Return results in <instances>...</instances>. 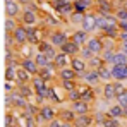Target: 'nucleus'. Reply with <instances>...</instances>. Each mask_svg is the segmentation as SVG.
<instances>
[{
    "label": "nucleus",
    "instance_id": "7",
    "mask_svg": "<svg viewBox=\"0 0 127 127\" xmlns=\"http://www.w3.org/2000/svg\"><path fill=\"white\" fill-rule=\"evenodd\" d=\"M70 67L76 70V74H79V76H84V72L88 70V64H86L84 59H81V57H76V59H72L70 60Z\"/></svg>",
    "mask_w": 127,
    "mask_h": 127
},
{
    "label": "nucleus",
    "instance_id": "21",
    "mask_svg": "<svg viewBox=\"0 0 127 127\" xmlns=\"http://www.w3.org/2000/svg\"><path fill=\"white\" fill-rule=\"evenodd\" d=\"M17 77V69H16V65H14V60L10 64H7V67H5V81H14Z\"/></svg>",
    "mask_w": 127,
    "mask_h": 127
},
{
    "label": "nucleus",
    "instance_id": "1",
    "mask_svg": "<svg viewBox=\"0 0 127 127\" xmlns=\"http://www.w3.org/2000/svg\"><path fill=\"white\" fill-rule=\"evenodd\" d=\"M101 29H103L105 33H108V34H115L117 29H119V19H117V17H112V16L106 14L105 19H103V26H101Z\"/></svg>",
    "mask_w": 127,
    "mask_h": 127
},
{
    "label": "nucleus",
    "instance_id": "20",
    "mask_svg": "<svg viewBox=\"0 0 127 127\" xmlns=\"http://www.w3.org/2000/svg\"><path fill=\"white\" fill-rule=\"evenodd\" d=\"M57 117L60 119V120H64V122H72L74 124V120H76V113H74V110L70 108V110H62V112H59L57 113Z\"/></svg>",
    "mask_w": 127,
    "mask_h": 127
},
{
    "label": "nucleus",
    "instance_id": "5",
    "mask_svg": "<svg viewBox=\"0 0 127 127\" xmlns=\"http://www.w3.org/2000/svg\"><path fill=\"white\" fill-rule=\"evenodd\" d=\"M74 126L76 127H91V126H95V117L91 113L77 115L76 120H74Z\"/></svg>",
    "mask_w": 127,
    "mask_h": 127
},
{
    "label": "nucleus",
    "instance_id": "38",
    "mask_svg": "<svg viewBox=\"0 0 127 127\" xmlns=\"http://www.w3.org/2000/svg\"><path fill=\"white\" fill-rule=\"evenodd\" d=\"M115 100H117V103H120V105L124 106V108H127V89L124 91V93H122V95H119Z\"/></svg>",
    "mask_w": 127,
    "mask_h": 127
},
{
    "label": "nucleus",
    "instance_id": "27",
    "mask_svg": "<svg viewBox=\"0 0 127 127\" xmlns=\"http://www.w3.org/2000/svg\"><path fill=\"white\" fill-rule=\"evenodd\" d=\"M98 72H100L101 81H110V79H113V76H112V69H108V67H100Z\"/></svg>",
    "mask_w": 127,
    "mask_h": 127
},
{
    "label": "nucleus",
    "instance_id": "30",
    "mask_svg": "<svg viewBox=\"0 0 127 127\" xmlns=\"http://www.w3.org/2000/svg\"><path fill=\"white\" fill-rule=\"evenodd\" d=\"M29 76H31V74H29V72H28V70H26L24 67H21V69H17V79L21 81L22 84H24V83H26V81L29 79Z\"/></svg>",
    "mask_w": 127,
    "mask_h": 127
},
{
    "label": "nucleus",
    "instance_id": "4",
    "mask_svg": "<svg viewBox=\"0 0 127 127\" xmlns=\"http://www.w3.org/2000/svg\"><path fill=\"white\" fill-rule=\"evenodd\" d=\"M81 29H84V31H88V33L98 29V26H96V16L86 14L84 17H83V22H81Z\"/></svg>",
    "mask_w": 127,
    "mask_h": 127
},
{
    "label": "nucleus",
    "instance_id": "48",
    "mask_svg": "<svg viewBox=\"0 0 127 127\" xmlns=\"http://www.w3.org/2000/svg\"><path fill=\"white\" fill-rule=\"evenodd\" d=\"M119 38H120V41H122V45H127V31H122Z\"/></svg>",
    "mask_w": 127,
    "mask_h": 127
},
{
    "label": "nucleus",
    "instance_id": "53",
    "mask_svg": "<svg viewBox=\"0 0 127 127\" xmlns=\"http://www.w3.org/2000/svg\"><path fill=\"white\" fill-rule=\"evenodd\" d=\"M7 127H16V126H7Z\"/></svg>",
    "mask_w": 127,
    "mask_h": 127
},
{
    "label": "nucleus",
    "instance_id": "40",
    "mask_svg": "<svg viewBox=\"0 0 127 127\" xmlns=\"http://www.w3.org/2000/svg\"><path fill=\"white\" fill-rule=\"evenodd\" d=\"M117 19L119 21H127V9H119L117 10Z\"/></svg>",
    "mask_w": 127,
    "mask_h": 127
},
{
    "label": "nucleus",
    "instance_id": "42",
    "mask_svg": "<svg viewBox=\"0 0 127 127\" xmlns=\"http://www.w3.org/2000/svg\"><path fill=\"white\" fill-rule=\"evenodd\" d=\"M7 126H16V124H14V117H12L9 112L5 113V127Z\"/></svg>",
    "mask_w": 127,
    "mask_h": 127
},
{
    "label": "nucleus",
    "instance_id": "25",
    "mask_svg": "<svg viewBox=\"0 0 127 127\" xmlns=\"http://www.w3.org/2000/svg\"><path fill=\"white\" fill-rule=\"evenodd\" d=\"M34 60H36L38 65H40V69L50 65V59H48V57H46V53H43V52H40V53H36V55H34Z\"/></svg>",
    "mask_w": 127,
    "mask_h": 127
},
{
    "label": "nucleus",
    "instance_id": "6",
    "mask_svg": "<svg viewBox=\"0 0 127 127\" xmlns=\"http://www.w3.org/2000/svg\"><path fill=\"white\" fill-rule=\"evenodd\" d=\"M70 108L74 110V113H76V115H84V113H89V101H86V100L72 101Z\"/></svg>",
    "mask_w": 127,
    "mask_h": 127
},
{
    "label": "nucleus",
    "instance_id": "31",
    "mask_svg": "<svg viewBox=\"0 0 127 127\" xmlns=\"http://www.w3.org/2000/svg\"><path fill=\"white\" fill-rule=\"evenodd\" d=\"M28 41H31L33 45L38 43V31L34 28H28Z\"/></svg>",
    "mask_w": 127,
    "mask_h": 127
},
{
    "label": "nucleus",
    "instance_id": "9",
    "mask_svg": "<svg viewBox=\"0 0 127 127\" xmlns=\"http://www.w3.org/2000/svg\"><path fill=\"white\" fill-rule=\"evenodd\" d=\"M106 113L110 117H113V119H124V117H127V108H124L120 103H117V105L110 106Z\"/></svg>",
    "mask_w": 127,
    "mask_h": 127
},
{
    "label": "nucleus",
    "instance_id": "11",
    "mask_svg": "<svg viewBox=\"0 0 127 127\" xmlns=\"http://www.w3.org/2000/svg\"><path fill=\"white\" fill-rule=\"evenodd\" d=\"M86 46H88L95 55H98V53H101V52H103V43H101L100 38H89L88 43H86Z\"/></svg>",
    "mask_w": 127,
    "mask_h": 127
},
{
    "label": "nucleus",
    "instance_id": "55",
    "mask_svg": "<svg viewBox=\"0 0 127 127\" xmlns=\"http://www.w3.org/2000/svg\"><path fill=\"white\" fill-rule=\"evenodd\" d=\"M46 127H48V126H46Z\"/></svg>",
    "mask_w": 127,
    "mask_h": 127
},
{
    "label": "nucleus",
    "instance_id": "32",
    "mask_svg": "<svg viewBox=\"0 0 127 127\" xmlns=\"http://www.w3.org/2000/svg\"><path fill=\"white\" fill-rule=\"evenodd\" d=\"M100 10H101V14H105V16L112 10V5H110L108 0H100Z\"/></svg>",
    "mask_w": 127,
    "mask_h": 127
},
{
    "label": "nucleus",
    "instance_id": "28",
    "mask_svg": "<svg viewBox=\"0 0 127 127\" xmlns=\"http://www.w3.org/2000/svg\"><path fill=\"white\" fill-rule=\"evenodd\" d=\"M103 127H120V119H113L106 113V119L103 122Z\"/></svg>",
    "mask_w": 127,
    "mask_h": 127
},
{
    "label": "nucleus",
    "instance_id": "52",
    "mask_svg": "<svg viewBox=\"0 0 127 127\" xmlns=\"http://www.w3.org/2000/svg\"><path fill=\"white\" fill-rule=\"evenodd\" d=\"M91 127H101V126H91Z\"/></svg>",
    "mask_w": 127,
    "mask_h": 127
},
{
    "label": "nucleus",
    "instance_id": "46",
    "mask_svg": "<svg viewBox=\"0 0 127 127\" xmlns=\"http://www.w3.org/2000/svg\"><path fill=\"white\" fill-rule=\"evenodd\" d=\"M45 53H46V57L50 59V62H52V60H55V57H57V53H55V50H53V48H50V50H48V52H45Z\"/></svg>",
    "mask_w": 127,
    "mask_h": 127
},
{
    "label": "nucleus",
    "instance_id": "50",
    "mask_svg": "<svg viewBox=\"0 0 127 127\" xmlns=\"http://www.w3.org/2000/svg\"><path fill=\"white\" fill-rule=\"evenodd\" d=\"M60 127H76V126H74L72 122H64V120H62V126H60Z\"/></svg>",
    "mask_w": 127,
    "mask_h": 127
},
{
    "label": "nucleus",
    "instance_id": "12",
    "mask_svg": "<svg viewBox=\"0 0 127 127\" xmlns=\"http://www.w3.org/2000/svg\"><path fill=\"white\" fill-rule=\"evenodd\" d=\"M28 105H29V103H28L26 96L22 95L21 91H19V93H12V106H17V108L26 110V106H28Z\"/></svg>",
    "mask_w": 127,
    "mask_h": 127
},
{
    "label": "nucleus",
    "instance_id": "54",
    "mask_svg": "<svg viewBox=\"0 0 127 127\" xmlns=\"http://www.w3.org/2000/svg\"><path fill=\"white\" fill-rule=\"evenodd\" d=\"M24 2H31V0H24Z\"/></svg>",
    "mask_w": 127,
    "mask_h": 127
},
{
    "label": "nucleus",
    "instance_id": "2",
    "mask_svg": "<svg viewBox=\"0 0 127 127\" xmlns=\"http://www.w3.org/2000/svg\"><path fill=\"white\" fill-rule=\"evenodd\" d=\"M40 119H41L43 122H52L53 119H57V112H55V108L53 106H50V105H45V106H41L40 108Z\"/></svg>",
    "mask_w": 127,
    "mask_h": 127
},
{
    "label": "nucleus",
    "instance_id": "39",
    "mask_svg": "<svg viewBox=\"0 0 127 127\" xmlns=\"http://www.w3.org/2000/svg\"><path fill=\"white\" fill-rule=\"evenodd\" d=\"M14 41H16V40H14V34H10V31H5V46L10 48Z\"/></svg>",
    "mask_w": 127,
    "mask_h": 127
},
{
    "label": "nucleus",
    "instance_id": "19",
    "mask_svg": "<svg viewBox=\"0 0 127 127\" xmlns=\"http://www.w3.org/2000/svg\"><path fill=\"white\" fill-rule=\"evenodd\" d=\"M60 50H62L64 53H67V55H76V53L79 52V45H76L72 40H70V41L67 40V41L60 46Z\"/></svg>",
    "mask_w": 127,
    "mask_h": 127
},
{
    "label": "nucleus",
    "instance_id": "44",
    "mask_svg": "<svg viewBox=\"0 0 127 127\" xmlns=\"http://www.w3.org/2000/svg\"><path fill=\"white\" fill-rule=\"evenodd\" d=\"M60 126H62V120H60L59 117H57V119H53L52 122H48V127H60Z\"/></svg>",
    "mask_w": 127,
    "mask_h": 127
},
{
    "label": "nucleus",
    "instance_id": "45",
    "mask_svg": "<svg viewBox=\"0 0 127 127\" xmlns=\"http://www.w3.org/2000/svg\"><path fill=\"white\" fill-rule=\"evenodd\" d=\"M115 91H117V96H119V95H122V93L126 91V88L120 84V81H119V83H115Z\"/></svg>",
    "mask_w": 127,
    "mask_h": 127
},
{
    "label": "nucleus",
    "instance_id": "34",
    "mask_svg": "<svg viewBox=\"0 0 127 127\" xmlns=\"http://www.w3.org/2000/svg\"><path fill=\"white\" fill-rule=\"evenodd\" d=\"M52 74H53V72H52L50 65H48V67H41V70L38 72V76H41L45 81H46V79H50V77H52Z\"/></svg>",
    "mask_w": 127,
    "mask_h": 127
},
{
    "label": "nucleus",
    "instance_id": "47",
    "mask_svg": "<svg viewBox=\"0 0 127 127\" xmlns=\"http://www.w3.org/2000/svg\"><path fill=\"white\" fill-rule=\"evenodd\" d=\"M5 93H14V86H12V81H5Z\"/></svg>",
    "mask_w": 127,
    "mask_h": 127
},
{
    "label": "nucleus",
    "instance_id": "37",
    "mask_svg": "<svg viewBox=\"0 0 127 127\" xmlns=\"http://www.w3.org/2000/svg\"><path fill=\"white\" fill-rule=\"evenodd\" d=\"M62 88L65 91H72V89H76L77 86L74 84V81H70V79H62Z\"/></svg>",
    "mask_w": 127,
    "mask_h": 127
},
{
    "label": "nucleus",
    "instance_id": "14",
    "mask_svg": "<svg viewBox=\"0 0 127 127\" xmlns=\"http://www.w3.org/2000/svg\"><path fill=\"white\" fill-rule=\"evenodd\" d=\"M12 33H14V40H16L17 43L24 45V43L28 41V29H26L24 26H17Z\"/></svg>",
    "mask_w": 127,
    "mask_h": 127
},
{
    "label": "nucleus",
    "instance_id": "22",
    "mask_svg": "<svg viewBox=\"0 0 127 127\" xmlns=\"http://www.w3.org/2000/svg\"><path fill=\"white\" fill-rule=\"evenodd\" d=\"M55 65L59 67V69H64V67H67V62H69V55L67 53H64V52H60V53H57V57H55Z\"/></svg>",
    "mask_w": 127,
    "mask_h": 127
},
{
    "label": "nucleus",
    "instance_id": "18",
    "mask_svg": "<svg viewBox=\"0 0 127 127\" xmlns=\"http://www.w3.org/2000/svg\"><path fill=\"white\" fill-rule=\"evenodd\" d=\"M65 41H67V34L62 33V31H55V33L52 34V38H50V43H52L53 46H59V48H60Z\"/></svg>",
    "mask_w": 127,
    "mask_h": 127
},
{
    "label": "nucleus",
    "instance_id": "3",
    "mask_svg": "<svg viewBox=\"0 0 127 127\" xmlns=\"http://www.w3.org/2000/svg\"><path fill=\"white\" fill-rule=\"evenodd\" d=\"M83 79H84L86 84H89V86H95V84H98V83H101V77H100V72H98V69L86 70L84 76H83Z\"/></svg>",
    "mask_w": 127,
    "mask_h": 127
},
{
    "label": "nucleus",
    "instance_id": "33",
    "mask_svg": "<svg viewBox=\"0 0 127 127\" xmlns=\"http://www.w3.org/2000/svg\"><path fill=\"white\" fill-rule=\"evenodd\" d=\"M113 55H115V52H113V50H105V52H103L101 60H103L105 64H112V60H113Z\"/></svg>",
    "mask_w": 127,
    "mask_h": 127
},
{
    "label": "nucleus",
    "instance_id": "15",
    "mask_svg": "<svg viewBox=\"0 0 127 127\" xmlns=\"http://www.w3.org/2000/svg\"><path fill=\"white\" fill-rule=\"evenodd\" d=\"M70 40L76 43V45L83 46V45H86V43H88V40H89V36H88V31H84V29H79V31H76V33L72 34V38H70Z\"/></svg>",
    "mask_w": 127,
    "mask_h": 127
},
{
    "label": "nucleus",
    "instance_id": "49",
    "mask_svg": "<svg viewBox=\"0 0 127 127\" xmlns=\"http://www.w3.org/2000/svg\"><path fill=\"white\" fill-rule=\"evenodd\" d=\"M119 28L122 31H127V21H119Z\"/></svg>",
    "mask_w": 127,
    "mask_h": 127
},
{
    "label": "nucleus",
    "instance_id": "36",
    "mask_svg": "<svg viewBox=\"0 0 127 127\" xmlns=\"http://www.w3.org/2000/svg\"><path fill=\"white\" fill-rule=\"evenodd\" d=\"M17 26H16V22H14V17H5V31H14Z\"/></svg>",
    "mask_w": 127,
    "mask_h": 127
},
{
    "label": "nucleus",
    "instance_id": "26",
    "mask_svg": "<svg viewBox=\"0 0 127 127\" xmlns=\"http://www.w3.org/2000/svg\"><path fill=\"white\" fill-rule=\"evenodd\" d=\"M36 21H38V17H36L34 12H31V10H26L24 12V16H22V22L24 24H29L31 26V24H34Z\"/></svg>",
    "mask_w": 127,
    "mask_h": 127
},
{
    "label": "nucleus",
    "instance_id": "17",
    "mask_svg": "<svg viewBox=\"0 0 127 127\" xmlns=\"http://www.w3.org/2000/svg\"><path fill=\"white\" fill-rule=\"evenodd\" d=\"M103 98L106 101L110 100H115L117 98V91H115V83H106L103 86Z\"/></svg>",
    "mask_w": 127,
    "mask_h": 127
},
{
    "label": "nucleus",
    "instance_id": "43",
    "mask_svg": "<svg viewBox=\"0 0 127 127\" xmlns=\"http://www.w3.org/2000/svg\"><path fill=\"white\" fill-rule=\"evenodd\" d=\"M10 62H12V52H10V48L5 46V64H10Z\"/></svg>",
    "mask_w": 127,
    "mask_h": 127
},
{
    "label": "nucleus",
    "instance_id": "24",
    "mask_svg": "<svg viewBox=\"0 0 127 127\" xmlns=\"http://www.w3.org/2000/svg\"><path fill=\"white\" fill-rule=\"evenodd\" d=\"M76 76H77V74H76V70H74L72 67H70V69H69V67L60 69V79H70V81H74Z\"/></svg>",
    "mask_w": 127,
    "mask_h": 127
},
{
    "label": "nucleus",
    "instance_id": "23",
    "mask_svg": "<svg viewBox=\"0 0 127 127\" xmlns=\"http://www.w3.org/2000/svg\"><path fill=\"white\" fill-rule=\"evenodd\" d=\"M124 64H127V55L122 52V50L115 52L113 60H112V65H124Z\"/></svg>",
    "mask_w": 127,
    "mask_h": 127
},
{
    "label": "nucleus",
    "instance_id": "35",
    "mask_svg": "<svg viewBox=\"0 0 127 127\" xmlns=\"http://www.w3.org/2000/svg\"><path fill=\"white\" fill-rule=\"evenodd\" d=\"M67 96H69V100L70 101H77V100H81V93H79V89L76 88V89H72V91H67Z\"/></svg>",
    "mask_w": 127,
    "mask_h": 127
},
{
    "label": "nucleus",
    "instance_id": "8",
    "mask_svg": "<svg viewBox=\"0 0 127 127\" xmlns=\"http://www.w3.org/2000/svg\"><path fill=\"white\" fill-rule=\"evenodd\" d=\"M112 76L115 81H126L127 79V64L124 65H112Z\"/></svg>",
    "mask_w": 127,
    "mask_h": 127
},
{
    "label": "nucleus",
    "instance_id": "16",
    "mask_svg": "<svg viewBox=\"0 0 127 127\" xmlns=\"http://www.w3.org/2000/svg\"><path fill=\"white\" fill-rule=\"evenodd\" d=\"M79 93H81V100H86V101H91L95 100V93H93V86L84 84V86H77Z\"/></svg>",
    "mask_w": 127,
    "mask_h": 127
},
{
    "label": "nucleus",
    "instance_id": "13",
    "mask_svg": "<svg viewBox=\"0 0 127 127\" xmlns=\"http://www.w3.org/2000/svg\"><path fill=\"white\" fill-rule=\"evenodd\" d=\"M19 14V5L16 0H5V16L9 17H16Z\"/></svg>",
    "mask_w": 127,
    "mask_h": 127
},
{
    "label": "nucleus",
    "instance_id": "29",
    "mask_svg": "<svg viewBox=\"0 0 127 127\" xmlns=\"http://www.w3.org/2000/svg\"><path fill=\"white\" fill-rule=\"evenodd\" d=\"M79 55H81V59H84L86 62H88V60H91V59L95 57V53H93V52H91L86 45L83 46V48H79Z\"/></svg>",
    "mask_w": 127,
    "mask_h": 127
},
{
    "label": "nucleus",
    "instance_id": "41",
    "mask_svg": "<svg viewBox=\"0 0 127 127\" xmlns=\"http://www.w3.org/2000/svg\"><path fill=\"white\" fill-rule=\"evenodd\" d=\"M88 5H89V2H88V0H77L76 9H77V10H83V9H84V7H88Z\"/></svg>",
    "mask_w": 127,
    "mask_h": 127
},
{
    "label": "nucleus",
    "instance_id": "10",
    "mask_svg": "<svg viewBox=\"0 0 127 127\" xmlns=\"http://www.w3.org/2000/svg\"><path fill=\"white\" fill-rule=\"evenodd\" d=\"M21 65L26 69V70H28V72H29V74H31V76L40 72V65L36 64V60H34V59H31V57H26V59L22 60Z\"/></svg>",
    "mask_w": 127,
    "mask_h": 127
},
{
    "label": "nucleus",
    "instance_id": "51",
    "mask_svg": "<svg viewBox=\"0 0 127 127\" xmlns=\"http://www.w3.org/2000/svg\"><path fill=\"white\" fill-rule=\"evenodd\" d=\"M120 50H122V52L127 55V45H122V43H120Z\"/></svg>",
    "mask_w": 127,
    "mask_h": 127
}]
</instances>
